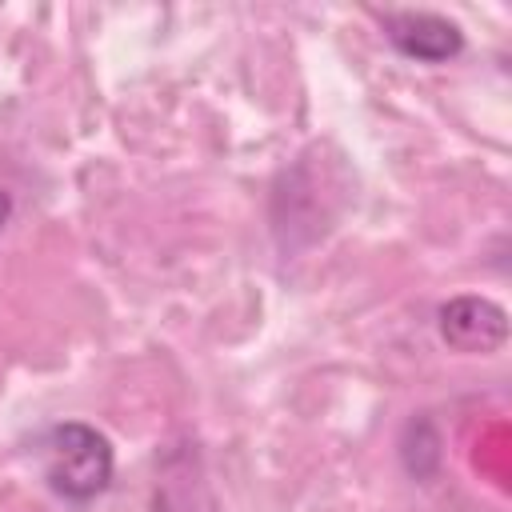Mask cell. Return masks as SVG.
<instances>
[{
    "instance_id": "cell-1",
    "label": "cell",
    "mask_w": 512,
    "mask_h": 512,
    "mask_svg": "<svg viewBox=\"0 0 512 512\" xmlns=\"http://www.w3.org/2000/svg\"><path fill=\"white\" fill-rule=\"evenodd\" d=\"M112 468H116L112 444L92 424L64 420V424L48 428L40 440V472H44L48 488L72 504L96 500L112 484Z\"/></svg>"
},
{
    "instance_id": "cell-2",
    "label": "cell",
    "mask_w": 512,
    "mask_h": 512,
    "mask_svg": "<svg viewBox=\"0 0 512 512\" xmlns=\"http://www.w3.org/2000/svg\"><path fill=\"white\" fill-rule=\"evenodd\" d=\"M384 36L392 40L396 52L420 64H444L464 52V32L436 12H388Z\"/></svg>"
},
{
    "instance_id": "cell-3",
    "label": "cell",
    "mask_w": 512,
    "mask_h": 512,
    "mask_svg": "<svg viewBox=\"0 0 512 512\" xmlns=\"http://www.w3.org/2000/svg\"><path fill=\"white\" fill-rule=\"evenodd\" d=\"M440 336L456 352H496L508 340V316L488 296H456L440 308Z\"/></svg>"
},
{
    "instance_id": "cell-4",
    "label": "cell",
    "mask_w": 512,
    "mask_h": 512,
    "mask_svg": "<svg viewBox=\"0 0 512 512\" xmlns=\"http://www.w3.org/2000/svg\"><path fill=\"white\" fill-rule=\"evenodd\" d=\"M8 216H12V196H8L4 188H0V228L8 224Z\"/></svg>"
}]
</instances>
